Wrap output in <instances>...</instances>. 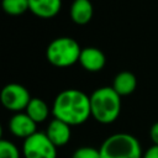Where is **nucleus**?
I'll return each mask as SVG.
<instances>
[{"mask_svg":"<svg viewBox=\"0 0 158 158\" xmlns=\"http://www.w3.org/2000/svg\"><path fill=\"white\" fill-rule=\"evenodd\" d=\"M137 86V79L135 77V74H132L131 72L123 70L120 72L112 83V89L120 95V96H127L130 94H132L135 91Z\"/></svg>","mask_w":158,"mask_h":158,"instance_id":"obj_12","label":"nucleus"},{"mask_svg":"<svg viewBox=\"0 0 158 158\" xmlns=\"http://www.w3.org/2000/svg\"><path fill=\"white\" fill-rule=\"evenodd\" d=\"M0 158H20L19 148L9 139L0 141Z\"/></svg>","mask_w":158,"mask_h":158,"instance_id":"obj_15","label":"nucleus"},{"mask_svg":"<svg viewBox=\"0 0 158 158\" xmlns=\"http://www.w3.org/2000/svg\"><path fill=\"white\" fill-rule=\"evenodd\" d=\"M36 122L26 114V112H17L15 114L10 121H9V130L10 132L19 138H23V141L32 135H35L36 131Z\"/></svg>","mask_w":158,"mask_h":158,"instance_id":"obj_7","label":"nucleus"},{"mask_svg":"<svg viewBox=\"0 0 158 158\" xmlns=\"http://www.w3.org/2000/svg\"><path fill=\"white\" fill-rule=\"evenodd\" d=\"M79 63L85 70L95 73L104 68L106 63V58L101 49L96 47H85L81 48Z\"/></svg>","mask_w":158,"mask_h":158,"instance_id":"obj_8","label":"nucleus"},{"mask_svg":"<svg viewBox=\"0 0 158 158\" xmlns=\"http://www.w3.org/2000/svg\"><path fill=\"white\" fill-rule=\"evenodd\" d=\"M142 158H158V146L152 144L148 149L143 152Z\"/></svg>","mask_w":158,"mask_h":158,"instance_id":"obj_18","label":"nucleus"},{"mask_svg":"<svg viewBox=\"0 0 158 158\" xmlns=\"http://www.w3.org/2000/svg\"><path fill=\"white\" fill-rule=\"evenodd\" d=\"M80 53L81 48L74 38L58 37L47 46L46 58L52 65L65 68L79 62Z\"/></svg>","mask_w":158,"mask_h":158,"instance_id":"obj_4","label":"nucleus"},{"mask_svg":"<svg viewBox=\"0 0 158 158\" xmlns=\"http://www.w3.org/2000/svg\"><path fill=\"white\" fill-rule=\"evenodd\" d=\"M54 118L72 126L84 123L91 116L90 96L78 89H65L60 91L52 106Z\"/></svg>","mask_w":158,"mask_h":158,"instance_id":"obj_1","label":"nucleus"},{"mask_svg":"<svg viewBox=\"0 0 158 158\" xmlns=\"http://www.w3.org/2000/svg\"><path fill=\"white\" fill-rule=\"evenodd\" d=\"M46 135L47 137L51 139V142L58 148V147H63L65 146L72 136V131H70V126L58 118H53L46 130Z\"/></svg>","mask_w":158,"mask_h":158,"instance_id":"obj_9","label":"nucleus"},{"mask_svg":"<svg viewBox=\"0 0 158 158\" xmlns=\"http://www.w3.org/2000/svg\"><path fill=\"white\" fill-rule=\"evenodd\" d=\"M28 7L36 16L49 19L60 11L62 0H28Z\"/></svg>","mask_w":158,"mask_h":158,"instance_id":"obj_10","label":"nucleus"},{"mask_svg":"<svg viewBox=\"0 0 158 158\" xmlns=\"http://www.w3.org/2000/svg\"><path fill=\"white\" fill-rule=\"evenodd\" d=\"M70 19L77 25H86L93 17V4L90 0H74L70 6Z\"/></svg>","mask_w":158,"mask_h":158,"instance_id":"obj_11","label":"nucleus"},{"mask_svg":"<svg viewBox=\"0 0 158 158\" xmlns=\"http://www.w3.org/2000/svg\"><path fill=\"white\" fill-rule=\"evenodd\" d=\"M0 99L4 107L17 114V112H21L22 110H26L32 98L28 90L23 85L10 83L2 88Z\"/></svg>","mask_w":158,"mask_h":158,"instance_id":"obj_6","label":"nucleus"},{"mask_svg":"<svg viewBox=\"0 0 158 158\" xmlns=\"http://www.w3.org/2000/svg\"><path fill=\"white\" fill-rule=\"evenodd\" d=\"M25 112L36 123H40V122L46 121V118L49 115V109H48V105L46 104V101H43L42 99H40V98H32L31 101L28 102Z\"/></svg>","mask_w":158,"mask_h":158,"instance_id":"obj_13","label":"nucleus"},{"mask_svg":"<svg viewBox=\"0 0 158 158\" xmlns=\"http://www.w3.org/2000/svg\"><path fill=\"white\" fill-rule=\"evenodd\" d=\"M90 109L91 116L98 122L112 123L121 112V96L112 86H101L90 95Z\"/></svg>","mask_w":158,"mask_h":158,"instance_id":"obj_2","label":"nucleus"},{"mask_svg":"<svg viewBox=\"0 0 158 158\" xmlns=\"http://www.w3.org/2000/svg\"><path fill=\"white\" fill-rule=\"evenodd\" d=\"M100 158H142L139 141L131 133L118 132L109 136L99 148Z\"/></svg>","mask_w":158,"mask_h":158,"instance_id":"obj_3","label":"nucleus"},{"mask_svg":"<svg viewBox=\"0 0 158 158\" xmlns=\"http://www.w3.org/2000/svg\"><path fill=\"white\" fill-rule=\"evenodd\" d=\"M149 137L154 146H158V121L154 122L149 130Z\"/></svg>","mask_w":158,"mask_h":158,"instance_id":"obj_17","label":"nucleus"},{"mask_svg":"<svg viewBox=\"0 0 158 158\" xmlns=\"http://www.w3.org/2000/svg\"><path fill=\"white\" fill-rule=\"evenodd\" d=\"M2 9L6 14L12 16L22 15L30 10L28 0H2Z\"/></svg>","mask_w":158,"mask_h":158,"instance_id":"obj_14","label":"nucleus"},{"mask_svg":"<svg viewBox=\"0 0 158 158\" xmlns=\"http://www.w3.org/2000/svg\"><path fill=\"white\" fill-rule=\"evenodd\" d=\"M72 158H100V151L94 147H79L74 151Z\"/></svg>","mask_w":158,"mask_h":158,"instance_id":"obj_16","label":"nucleus"},{"mask_svg":"<svg viewBox=\"0 0 158 158\" xmlns=\"http://www.w3.org/2000/svg\"><path fill=\"white\" fill-rule=\"evenodd\" d=\"M22 154L25 158H57V147L46 132H36L23 141Z\"/></svg>","mask_w":158,"mask_h":158,"instance_id":"obj_5","label":"nucleus"}]
</instances>
